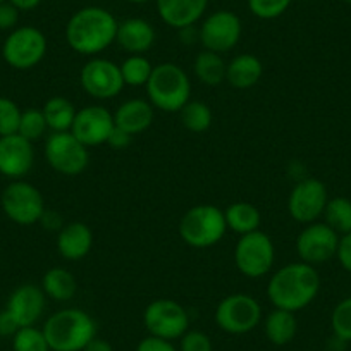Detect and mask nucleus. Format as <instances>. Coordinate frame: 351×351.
I'll use <instances>...</instances> for the list:
<instances>
[{
  "mask_svg": "<svg viewBox=\"0 0 351 351\" xmlns=\"http://www.w3.org/2000/svg\"><path fill=\"white\" fill-rule=\"evenodd\" d=\"M119 21L107 9L88 5L74 12L66 25V42L80 56L97 57L116 43Z\"/></svg>",
  "mask_w": 351,
  "mask_h": 351,
  "instance_id": "nucleus-1",
  "label": "nucleus"
},
{
  "mask_svg": "<svg viewBox=\"0 0 351 351\" xmlns=\"http://www.w3.org/2000/svg\"><path fill=\"white\" fill-rule=\"evenodd\" d=\"M320 291V276L317 269L305 262H293L278 269L267 285V298L274 308L300 312L306 308Z\"/></svg>",
  "mask_w": 351,
  "mask_h": 351,
  "instance_id": "nucleus-2",
  "label": "nucleus"
},
{
  "mask_svg": "<svg viewBox=\"0 0 351 351\" xmlns=\"http://www.w3.org/2000/svg\"><path fill=\"white\" fill-rule=\"evenodd\" d=\"M50 351H83L97 337V324L81 308H62L52 313L43 324Z\"/></svg>",
  "mask_w": 351,
  "mask_h": 351,
  "instance_id": "nucleus-3",
  "label": "nucleus"
},
{
  "mask_svg": "<svg viewBox=\"0 0 351 351\" xmlns=\"http://www.w3.org/2000/svg\"><path fill=\"white\" fill-rule=\"evenodd\" d=\"M148 102L162 112H180L191 100V81L186 71L174 62L154 66L147 83Z\"/></svg>",
  "mask_w": 351,
  "mask_h": 351,
  "instance_id": "nucleus-4",
  "label": "nucleus"
},
{
  "mask_svg": "<svg viewBox=\"0 0 351 351\" xmlns=\"http://www.w3.org/2000/svg\"><path fill=\"white\" fill-rule=\"evenodd\" d=\"M178 231L181 239L191 248H212L228 232L224 210L212 204L195 205L183 214Z\"/></svg>",
  "mask_w": 351,
  "mask_h": 351,
  "instance_id": "nucleus-5",
  "label": "nucleus"
},
{
  "mask_svg": "<svg viewBox=\"0 0 351 351\" xmlns=\"http://www.w3.org/2000/svg\"><path fill=\"white\" fill-rule=\"evenodd\" d=\"M276 248L271 236L263 231H253L239 236L234 246L236 269L248 279H260L272 271Z\"/></svg>",
  "mask_w": 351,
  "mask_h": 351,
  "instance_id": "nucleus-6",
  "label": "nucleus"
},
{
  "mask_svg": "<svg viewBox=\"0 0 351 351\" xmlns=\"http://www.w3.org/2000/svg\"><path fill=\"white\" fill-rule=\"evenodd\" d=\"M0 204L9 221L19 226L38 224L47 210L42 191L25 180L11 181L2 191Z\"/></svg>",
  "mask_w": 351,
  "mask_h": 351,
  "instance_id": "nucleus-7",
  "label": "nucleus"
},
{
  "mask_svg": "<svg viewBox=\"0 0 351 351\" xmlns=\"http://www.w3.org/2000/svg\"><path fill=\"white\" fill-rule=\"evenodd\" d=\"M262 306L246 293H234L219 302L214 320L221 330L234 336L252 332L262 322Z\"/></svg>",
  "mask_w": 351,
  "mask_h": 351,
  "instance_id": "nucleus-8",
  "label": "nucleus"
},
{
  "mask_svg": "<svg viewBox=\"0 0 351 351\" xmlns=\"http://www.w3.org/2000/svg\"><path fill=\"white\" fill-rule=\"evenodd\" d=\"M47 36L35 26H18L12 29L2 45V57L18 71H28L38 66L47 53Z\"/></svg>",
  "mask_w": 351,
  "mask_h": 351,
  "instance_id": "nucleus-9",
  "label": "nucleus"
},
{
  "mask_svg": "<svg viewBox=\"0 0 351 351\" xmlns=\"http://www.w3.org/2000/svg\"><path fill=\"white\" fill-rule=\"evenodd\" d=\"M45 160L62 176H80L90 164V148L84 147L71 131L50 133L45 140Z\"/></svg>",
  "mask_w": 351,
  "mask_h": 351,
  "instance_id": "nucleus-10",
  "label": "nucleus"
},
{
  "mask_svg": "<svg viewBox=\"0 0 351 351\" xmlns=\"http://www.w3.org/2000/svg\"><path fill=\"white\" fill-rule=\"evenodd\" d=\"M143 326L150 336L176 341L190 329V313L176 300L158 298L145 308Z\"/></svg>",
  "mask_w": 351,
  "mask_h": 351,
  "instance_id": "nucleus-11",
  "label": "nucleus"
},
{
  "mask_svg": "<svg viewBox=\"0 0 351 351\" xmlns=\"http://www.w3.org/2000/svg\"><path fill=\"white\" fill-rule=\"evenodd\" d=\"M241 35L243 25L239 16L226 9L208 14L198 28V42L202 43L204 50H210L221 56L234 49L241 40Z\"/></svg>",
  "mask_w": 351,
  "mask_h": 351,
  "instance_id": "nucleus-12",
  "label": "nucleus"
},
{
  "mask_svg": "<svg viewBox=\"0 0 351 351\" xmlns=\"http://www.w3.org/2000/svg\"><path fill=\"white\" fill-rule=\"evenodd\" d=\"M80 83L86 95L97 100L116 99L126 86L119 64L104 57H92L80 71Z\"/></svg>",
  "mask_w": 351,
  "mask_h": 351,
  "instance_id": "nucleus-13",
  "label": "nucleus"
},
{
  "mask_svg": "<svg viewBox=\"0 0 351 351\" xmlns=\"http://www.w3.org/2000/svg\"><path fill=\"white\" fill-rule=\"evenodd\" d=\"M341 236L326 222L306 224L296 236V253L300 260L310 265H320L336 258Z\"/></svg>",
  "mask_w": 351,
  "mask_h": 351,
  "instance_id": "nucleus-14",
  "label": "nucleus"
},
{
  "mask_svg": "<svg viewBox=\"0 0 351 351\" xmlns=\"http://www.w3.org/2000/svg\"><path fill=\"white\" fill-rule=\"evenodd\" d=\"M329 202L327 186L317 178H305L293 186L288 198V212L293 221L312 224L324 215Z\"/></svg>",
  "mask_w": 351,
  "mask_h": 351,
  "instance_id": "nucleus-15",
  "label": "nucleus"
},
{
  "mask_svg": "<svg viewBox=\"0 0 351 351\" xmlns=\"http://www.w3.org/2000/svg\"><path fill=\"white\" fill-rule=\"evenodd\" d=\"M116 128L114 114L104 106H86L74 117L71 133L88 148L107 145L110 133Z\"/></svg>",
  "mask_w": 351,
  "mask_h": 351,
  "instance_id": "nucleus-16",
  "label": "nucleus"
},
{
  "mask_svg": "<svg viewBox=\"0 0 351 351\" xmlns=\"http://www.w3.org/2000/svg\"><path fill=\"white\" fill-rule=\"evenodd\" d=\"M35 164L33 143L21 134L0 136V174L8 180H23Z\"/></svg>",
  "mask_w": 351,
  "mask_h": 351,
  "instance_id": "nucleus-17",
  "label": "nucleus"
},
{
  "mask_svg": "<svg viewBox=\"0 0 351 351\" xmlns=\"http://www.w3.org/2000/svg\"><path fill=\"white\" fill-rule=\"evenodd\" d=\"M47 306V296L43 293L42 286L35 285H21L11 293L8 300V310L19 327L36 326L42 319Z\"/></svg>",
  "mask_w": 351,
  "mask_h": 351,
  "instance_id": "nucleus-18",
  "label": "nucleus"
},
{
  "mask_svg": "<svg viewBox=\"0 0 351 351\" xmlns=\"http://www.w3.org/2000/svg\"><path fill=\"white\" fill-rule=\"evenodd\" d=\"M155 5L162 21L180 32L202 21L208 0H155Z\"/></svg>",
  "mask_w": 351,
  "mask_h": 351,
  "instance_id": "nucleus-19",
  "label": "nucleus"
},
{
  "mask_svg": "<svg viewBox=\"0 0 351 351\" xmlns=\"http://www.w3.org/2000/svg\"><path fill=\"white\" fill-rule=\"evenodd\" d=\"M157 33L143 18H128L117 26L116 43L128 56H145L154 47Z\"/></svg>",
  "mask_w": 351,
  "mask_h": 351,
  "instance_id": "nucleus-20",
  "label": "nucleus"
},
{
  "mask_svg": "<svg viewBox=\"0 0 351 351\" xmlns=\"http://www.w3.org/2000/svg\"><path fill=\"white\" fill-rule=\"evenodd\" d=\"M93 248V231L84 222H69L57 232V252L67 262H77L90 255Z\"/></svg>",
  "mask_w": 351,
  "mask_h": 351,
  "instance_id": "nucleus-21",
  "label": "nucleus"
},
{
  "mask_svg": "<svg viewBox=\"0 0 351 351\" xmlns=\"http://www.w3.org/2000/svg\"><path fill=\"white\" fill-rule=\"evenodd\" d=\"M112 114L116 128L136 136V134L145 133L152 126L155 117V109L148 100L130 99L121 104Z\"/></svg>",
  "mask_w": 351,
  "mask_h": 351,
  "instance_id": "nucleus-22",
  "label": "nucleus"
},
{
  "mask_svg": "<svg viewBox=\"0 0 351 351\" xmlns=\"http://www.w3.org/2000/svg\"><path fill=\"white\" fill-rule=\"evenodd\" d=\"M262 74L263 64L258 57L253 53H239L228 62L226 81L236 90H248L262 80Z\"/></svg>",
  "mask_w": 351,
  "mask_h": 351,
  "instance_id": "nucleus-23",
  "label": "nucleus"
},
{
  "mask_svg": "<svg viewBox=\"0 0 351 351\" xmlns=\"http://www.w3.org/2000/svg\"><path fill=\"white\" fill-rule=\"evenodd\" d=\"M298 332V319L295 312L274 308L263 319V334L269 343L276 346H286L291 343Z\"/></svg>",
  "mask_w": 351,
  "mask_h": 351,
  "instance_id": "nucleus-24",
  "label": "nucleus"
},
{
  "mask_svg": "<svg viewBox=\"0 0 351 351\" xmlns=\"http://www.w3.org/2000/svg\"><path fill=\"white\" fill-rule=\"evenodd\" d=\"M42 289L53 302H69L77 293V281L67 269L52 267L43 274Z\"/></svg>",
  "mask_w": 351,
  "mask_h": 351,
  "instance_id": "nucleus-25",
  "label": "nucleus"
},
{
  "mask_svg": "<svg viewBox=\"0 0 351 351\" xmlns=\"http://www.w3.org/2000/svg\"><path fill=\"white\" fill-rule=\"evenodd\" d=\"M228 229L238 236L258 231L262 224V214L258 208L250 202H234L224 210Z\"/></svg>",
  "mask_w": 351,
  "mask_h": 351,
  "instance_id": "nucleus-26",
  "label": "nucleus"
},
{
  "mask_svg": "<svg viewBox=\"0 0 351 351\" xmlns=\"http://www.w3.org/2000/svg\"><path fill=\"white\" fill-rule=\"evenodd\" d=\"M226 71L228 62L222 59L221 53L210 52V50H202L193 62V73L200 83L207 86H219L226 81Z\"/></svg>",
  "mask_w": 351,
  "mask_h": 351,
  "instance_id": "nucleus-27",
  "label": "nucleus"
},
{
  "mask_svg": "<svg viewBox=\"0 0 351 351\" xmlns=\"http://www.w3.org/2000/svg\"><path fill=\"white\" fill-rule=\"evenodd\" d=\"M42 112L50 133H62V131H71L77 109L66 97H52L42 107Z\"/></svg>",
  "mask_w": 351,
  "mask_h": 351,
  "instance_id": "nucleus-28",
  "label": "nucleus"
},
{
  "mask_svg": "<svg viewBox=\"0 0 351 351\" xmlns=\"http://www.w3.org/2000/svg\"><path fill=\"white\" fill-rule=\"evenodd\" d=\"M178 114H180V121L184 130L191 133H205L210 130L212 121H214L210 107L200 100H190Z\"/></svg>",
  "mask_w": 351,
  "mask_h": 351,
  "instance_id": "nucleus-29",
  "label": "nucleus"
},
{
  "mask_svg": "<svg viewBox=\"0 0 351 351\" xmlns=\"http://www.w3.org/2000/svg\"><path fill=\"white\" fill-rule=\"evenodd\" d=\"M324 222L339 236L351 232V200L346 197L329 198L324 210Z\"/></svg>",
  "mask_w": 351,
  "mask_h": 351,
  "instance_id": "nucleus-30",
  "label": "nucleus"
},
{
  "mask_svg": "<svg viewBox=\"0 0 351 351\" xmlns=\"http://www.w3.org/2000/svg\"><path fill=\"white\" fill-rule=\"evenodd\" d=\"M119 69L126 86H147L154 71V64L147 56H128L119 64Z\"/></svg>",
  "mask_w": 351,
  "mask_h": 351,
  "instance_id": "nucleus-31",
  "label": "nucleus"
},
{
  "mask_svg": "<svg viewBox=\"0 0 351 351\" xmlns=\"http://www.w3.org/2000/svg\"><path fill=\"white\" fill-rule=\"evenodd\" d=\"M47 131H49V126H47V121L42 109L32 107V109L23 110L18 134H21L23 138H26V140H29L32 143H35L36 140H42V138L45 136Z\"/></svg>",
  "mask_w": 351,
  "mask_h": 351,
  "instance_id": "nucleus-32",
  "label": "nucleus"
},
{
  "mask_svg": "<svg viewBox=\"0 0 351 351\" xmlns=\"http://www.w3.org/2000/svg\"><path fill=\"white\" fill-rule=\"evenodd\" d=\"M12 350L14 351H50L43 329L36 326L19 327L12 336Z\"/></svg>",
  "mask_w": 351,
  "mask_h": 351,
  "instance_id": "nucleus-33",
  "label": "nucleus"
},
{
  "mask_svg": "<svg viewBox=\"0 0 351 351\" xmlns=\"http://www.w3.org/2000/svg\"><path fill=\"white\" fill-rule=\"evenodd\" d=\"M332 334L339 339L351 343V296L341 300L330 313Z\"/></svg>",
  "mask_w": 351,
  "mask_h": 351,
  "instance_id": "nucleus-34",
  "label": "nucleus"
},
{
  "mask_svg": "<svg viewBox=\"0 0 351 351\" xmlns=\"http://www.w3.org/2000/svg\"><path fill=\"white\" fill-rule=\"evenodd\" d=\"M21 112L18 104L8 97H0V136L18 133Z\"/></svg>",
  "mask_w": 351,
  "mask_h": 351,
  "instance_id": "nucleus-35",
  "label": "nucleus"
},
{
  "mask_svg": "<svg viewBox=\"0 0 351 351\" xmlns=\"http://www.w3.org/2000/svg\"><path fill=\"white\" fill-rule=\"evenodd\" d=\"M293 0H248V9L255 18L269 21L285 14Z\"/></svg>",
  "mask_w": 351,
  "mask_h": 351,
  "instance_id": "nucleus-36",
  "label": "nucleus"
},
{
  "mask_svg": "<svg viewBox=\"0 0 351 351\" xmlns=\"http://www.w3.org/2000/svg\"><path fill=\"white\" fill-rule=\"evenodd\" d=\"M180 351H214L212 339L205 332L197 329H188L180 337Z\"/></svg>",
  "mask_w": 351,
  "mask_h": 351,
  "instance_id": "nucleus-37",
  "label": "nucleus"
},
{
  "mask_svg": "<svg viewBox=\"0 0 351 351\" xmlns=\"http://www.w3.org/2000/svg\"><path fill=\"white\" fill-rule=\"evenodd\" d=\"M18 21H19V11L4 0V2H0V32H12V29L18 28Z\"/></svg>",
  "mask_w": 351,
  "mask_h": 351,
  "instance_id": "nucleus-38",
  "label": "nucleus"
},
{
  "mask_svg": "<svg viewBox=\"0 0 351 351\" xmlns=\"http://www.w3.org/2000/svg\"><path fill=\"white\" fill-rule=\"evenodd\" d=\"M136 351H180V350L174 346L172 341L162 339V337H155L148 334L147 337H143V339L138 343Z\"/></svg>",
  "mask_w": 351,
  "mask_h": 351,
  "instance_id": "nucleus-39",
  "label": "nucleus"
},
{
  "mask_svg": "<svg viewBox=\"0 0 351 351\" xmlns=\"http://www.w3.org/2000/svg\"><path fill=\"white\" fill-rule=\"evenodd\" d=\"M336 258L339 260L341 267L351 274V232L350 234L341 236L339 246H337Z\"/></svg>",
  "mask_w": 351,
  "mask_h": 351,
  "instance_id": "nucleus-40",
  "label": "nucleus"
},
{
  "mask_svg": "<svg viewBox=\"0 0 351 351\" xmlns=\"http://www.w3.org/2000/svg\"><path fill=\"white\" fill-rule=\"evenodd\" d=\"M133 134L126 133V131L119 130V128H114L109 140H107V145H109L112 150H126L131 145V141H133Z\"/></svg>",
  "mask_w": 351,
  "mask_h": 351,
  "instance_id": "nucleus-41",
  "label": "nucleus"
},
{
  "mask_svg": "<svg viewBox=\"0 0 351 351\" xmlns=\"http://www.w3.org/2000/svg\"><path fill=\"white\" fill-rule=\"evenodd\" d=\"M18 330L19 324L16 322L14 317H12L8 310H2V312H0V336L12 337Z\"/></svg>",
  "mask_w": 351,
  "mask_h": 351,
  "instance_id": "nucleus-42",
  "label": "nucleus"
},
{
  "mask_svg": "<svg viewBox=\"0 0 351 351\" xmlns=\"http://www.w3.org/2000/svg\"><path fill=\"white\" fill-rule=\"evenodd\" d=\"M83 351H114V348L109 341L100 339V337H93V339L84 346Z\"/></svg>",
  "mask_w": 351,
  "mask_h": 351,
  "instance_id": "nucleus-43",
  "label": "nucleus"
},
{
  "mask_svg": "<svg viewBox=\"0 0 351 351\" xmlns=\"http://www.w3.org/2000/svg\"><path fill=\"white\" fill-rule=\"evenodd\" d=\"M8 2H11L19 12L33 11V9H36L40 4H42V0H8Z\"/></svg>",
  "mask_w": 351,
  "mask_h": 351,
  "instance_id": "nucleus-44",
  "label": "nucleus"
},
{
  "mask_svg": "<svg viewBox=\"0 0 351 351\" xmlns=\"http://www.w3.org/2000/svg\"><path fill=\"white\" fill-rule=\"evenodd\" d=\"M128 2H131V4H147L150 0H128Z\"/></svg>",
  "mask_w": 351,
  "mask_h": 351,
  "instance_id": "nucleus-45",
  "label": "nucleus"
},
{
  "mask_svg": "<svg viewBox=\"0 0 351 351\" xmlns=\"http://www.w3.org/2000/svg\"><path fill=\"white\" fill-rule=\"evenodd\" d=\"M344 2H346V4H350V5H351V0H344Z\"/></svg>",
  "mask_w": 351,
  "mask_h": 351,
  "instance_id": "nucleus-46",
  "label": "nucleus"
},
{
  "mask_svg": "<svg viewBox=\"0 0 351 351\" xmlns=\"http://www.w3.org/2000/svg\"><path fill=\"white\" fill-rule=\"evenodd\" d=\"M0 2H4V0H0Z\"/></svg>",
  "mask_w": 351,
  "mask_h": 351,
  "instance_id": "nucleus-47",
  "label": "nucleus"
}]
</instances>
